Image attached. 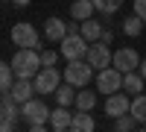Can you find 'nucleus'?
Segmentation results:
<instances>
[{
  "mask_svg": "<svg viewBox=\"0 0 146 132\" xmlns=\"http://www.w3.org/2000/svg\"><path fill=\"white\" fill-rule=\"evenodd\" d=\"M41 68H44L41 65V50H35V47H21V50L12 56V70H15V76L32 79Z\"/></svg>",
  "mask_w": 146,
  "mask_h": 132,
  "instance_id": "f257e3e1",
  "label": "nucleus"
},
{
  "mask_svg": "<svg viewBox=\"0 0 146 132\" xmlns=\"http://www.w3.org/2000/svg\"><path fill=\"white\" fill-rule=\"evenodd\" d=\"M50 112H53V109H47L44 100H35V97H29L27 103H21V117H23L29 126H44V123H50Z\"/></svg>",
  "mask_w": 146,
  "mask_h": 132,
  "instance_id": "f03ea898",
  "label": "nucleus"
},
{
  "mask_svg": "<svg viewBox=\"0 0 146 132\" xmlns=\"http://www.w3.org/2000/svg\"><path fill=\"white\" fill-rule=\"evenodd\" d=\"M88 47H91L88 38H82L79 32H67L64 38L58 41V53H62L67 62H73V59H85L88 56Z\"/></svg>",
  "mask_w": 146,
  "mask_h": 132,
  "instance_id": "7ed1b4c3",
  "label": "nucleus"
},
{
  "mask_svg": "<svg viewBox=\"0 0 146 132\" xmlns=\"http://www.w3.org/2000/svg\"><path fill=\"white\" fill-rule=\"evenodd\" d=\"M91 79H94V68L88 65V59H73V62H67L64 82H70V85H76V88H85Z\"/></svg>",
  "mask_w": 146,
  "mask_h": 132,
  "instance_id": "20e7f679",
  "label": "nucleus"
},
{
  "mask_svg": "<svg viewBox=\"0 0 146 132\" xmlns=\"http://www.w3.org/2000/svg\"><path fill=\"white\" fill-rule=\"evenodd\" d=\"M96 91L100 94H117V91H123V74L111 65V68H102V70H96Z\"/></svg>",
  "mask_w": 146,
  "mask_h": 132,
  "instance_id": "39448f33",
  "label": "nucleus"
},
{
  "mask_svg": "<svg viewBox=\"0 0 146 132\" xmlns=\"http://www.w3.org/2000/svg\"><path fill=\"white\" fill-rule=\"evenodd\" d=\"M62 79H64V74H58L56 65H50V68L44 65L38 74H35V91L38 94H56V88L62 85Z\"/></svg>",
  "mask_w": 146,
  "mask_h": 132,
  "instance_id": "423d86ee",
  "label": "nucleus"
},
{
  "mask_svg": "<svg viewBox=\"0 0 146 132\" xmlns=\"http://www.w3.org/2000/svg\"><path fill=\"white\" fill-rule=\"evenodd\" d=\"M88 65L94 68V70H102V68H111V59H114V53H111V47H108L105 41H91V47H88Z\"/></svg>",
  "mask_w": 146,
  "mask_h": 132,
  "instance_id": "0eeeda50",
  "label": "nucleus"
},
{
  "mask_svg": "<svg viewBox=\"0 0 146 132\" xmlns=\"http://www.w3.org/2000/svg\"><path fill=\"white\" fill-rule=\"evenodd\" d=\"M12 41H15L18 47H35V50H41V38H38V32H35L32 23L27 21H21L12 27Z\"/></svg>",
  "mask_w": 146,
  "mask_h": 132,
  "instance_id": "6e6552de",
  "label": "nucleus"
},
{
  "mask_svg": "<svg viewBox=\"0 0 146 132\" xmlns=\"http://www.w3.org/2000/svg\"><path fill=\"white\" fill-rule=\"evenodd\" d=\"M111 65L120 70V74H129V70H137L140 68V56H137L135 47H120V50H114Z\"/></svg>",
  "mask_w": 146,
  "mask_h": 132,
  "instance_id": "1a4fd4ad",
  "label": "nucleus"
},
{
  "mask_svg": "<svg viewBox=\"0 0 146 132\" xmlns=\"http://www.w3.org/2000/svg\"><path fill=\"white\" fill-rule=\"evenodd\" d=\"M129 109H131L129 94L117 91V94H108V97H105V115H108V117H120V115H126Z\"/></svg>",
  "mask_w": 146,
  "mask_h": 132,
  "instance_id": "9d476101",
  "label": "nucleus"
},
{
  "mask_svg": "<svg viewBox=\"0 0 146 132\" xmlns=\"http://www.w3.org/2000/svg\"><path fill=\"white\" fill-rule=\"evenodd\" d=\"M64 35H67V23H64L62 18L53 15V18L44 21V38H47V41H56V44H58Z\"/></svg>",
  "mask_w": 146,
  "mask_h": 132,
  "instance_id": "9b49d317",
  "label": "nucleus"
},
{
  "mask_svg": "<svg viewBox=\"0 0 146 132\" xmlns=\"http://www.w3.org/2000/svg\"><path fill=\"white\" fill-rule=\"evenodd\" d=\"M9 94H12V97H15L18 103H27L32 94H35V82H32V79H27V76H18L15 82H12Z\"/></svg>",
  "mask_w": 146,
  "mask_h": 132,
  "instance_id": "f8f14e48",
  "label": "nucleus"
},
{
  "mask_svg": "<svg viewBox=\"0 0 146 132\" xmlns=\"http://www.w3.org/2000/svg\"><path fill=\"white\" fill-rule=\"evenodd\" d=\"M143 76L140 70H129V74H123V91L129 94V97H135V94H143Z\"/></svg>",
  "mask_w": 146,
  "mask_h": 132,
  "instance_id": "ddd939ff",
  "label": "nucleus"
},
{
  "mask_svg": "<svg viewBox=\"0 0 146 132\" xmlns=\"http://www.w3.org/2000/svg\"><path fill=\"white\" fill-rule=\"evenodd\" d=\"M70 121H73V115L67 112V106H58V109L50 112V126L56 132H62V129H70Z\"/></svg>",
  "mask_w": 146,
  "mask_h": 132,
  "instance_id": "4468645a",
  "label": "nucleus"
},
{
  "mask_svg": "<svg viewBox=\"0 0 146 132\" xmlns=\"http://www.w3.org/2000/svg\"><path fill=\"white\" fill-rule=\"evenodd\" d=\"M94 12H96L94 0H73V6H70V18H73V21H88Z\"/></svg>",
  "mask_w": 146,
  "mask_h": 132,
  "instance_id": "2eb2a0df",
  "label": "nucleus"
},
{
  "mask_svg": "<svg viewBox=\"0 0 146 132\" xmlns=\"http://www.w3.org/2000/svg\"><path fill=\"white\" fill-rule=\"evenodd\" d=\"M82 27H79V35L82 38H88V41H100L102 38V23L100 21H94V18H88V21H79Z\"/></svg>",
  "mask_w": 146,
  "mask_h": 132,
  "instance_id": "dca6fc26",
  "label": "nucleus"
},
{
  "mask_svg": "<svg viewBox=\"0 0 146 132\" xmlns=\"http://www.w3.org/2000/svg\"><path fill=\"white\" fill-rule=\"evenodd\" d=\"M73 106H76L79 112H91L94 106H96V91H91V88H79V91H76V100H73Z\"/></svg>",
  "mask_w": 146,
  "mask_h": 132,
  "instance_id": "f3484780",
  "label": "nucleus"
},
{
  "mask_svg": "<svg viewBox=\"0 0 146 132\" xmlns=\"http://www.w3.org/2000/svg\"><path fill=\"white\" fill-rule=\"evenodd\" d=\"M94 117H91V112H76L73 115V121H70V129L73 132H94Z\"/></svg>",
  "mask_w": 146,
  "mask_h": 132,
  "instance_id": "a211bd4d",
  "label": "nucleus"
},
{
  "mask_svg": "<svg viewBox=\"0 0 146 132\" xmlns=\"http://www.w3.org/2000/svg\"><path fill=\"white\" fill-rule=\"evenodd\" d=\"M143 27H146V21H143L140 15H129V18L123 21V32L129 35V38H135V35H140V32H143Z\"/></svg>",
  "mask_w": 146,
  "mask_h": 132,
  "instance_id": "6ab92c4d",
  "label": "nucleus"
},
{
  "mask_svg": "<svg viewBox=\"0 0 146 132\" xmlns=\"http://www.w3.org/2000/svg\"><path fill=\"white\" fill-rule=\"evenodd\" d=\"M56 100H58V106H67V109H70L73 100H76V85H70V82H67V85H58L56 88Z\"/></svg>",
  "mask_w": 146,
  "mask_h": 132,
  "instance_id": "aec40b11",
  "label": "nucleus"
},
{
  "mask_svg": "<svg viewBox=\"0 0 146 132\" xmlns=\"http://www.w3.org/2000/svg\"><path fill=\"white\" fill-rule=\"evenodd\" d=\"M137 123H140V121H137V117L131 115V112H126V115L114 117V129H117V132H131V129H135Z\"/></svg>",
  "mask_w": 146,
  "mask_h": 132,
  "instance_id": "412c9836",
  "label": "nucleus"
},
{
  "mask_svg": "<svg viewBox=\"0 0 146 132\" xmlns=\"http://www.w3.org/2000/svg\"><path fill=\"white\" fill-rule=\"evenodd\" d=\"M129 112L135 115L140 123H146V94H135V97H131V109Z\"/></svg>",
  "mask_w": 146,
  "mask_h": 132,
  "instance_id": "4be33fe9",
  "label": "nucleus"
},
{
  "mask_svg": "<svg viewBox=\"0 0 146 132\" xmlns=\"http://www.w3.org/2000/svg\"><path fill=\"white\" fill-rule=\"evenodd\" d=\"M94 6L100 15H114V12L123 9V0H94Z\"/></svg>",
  "mask_w": 146,
  "mask_h": 132,
  "instance_id": "5701e85b",
  "label": "nucleus"
},
{
  "mask_svg": "<svg viewBox=\"0 0 146 132\" xmlns=\"http://www.w3.org/2000/svg\"><path fill=\"white\" fill-rule=\"evenodd\" d=\"M12 74H15V70H12V65L0 62V94L12 88V82H15V79H12Z\"/></svg>",
  "mask_w": 146,
  "mask_h": 132,
  "instance_id": "b1692460",
  "label": "nucleus"
},
{
  "mask_svg": "<svg viewBox=\"0 0 146 132\" xmlns=\"http://www.w3.org/2000/svg\"><path fill=\"white\" fill-rule=\"evenodd\" d=\"M15 123H18V117H12L3 106H0V132H15Z\"/></svg>",
  "mask_w": 146,
  "mask_h": 132,
  "instance_id": "393cba45",
  "label": "nucleus"
},
{
  "mask_svg": "<svg viewBox=\"0 0 146 132\" xmlns=\"http://www.w3.org/2000/svg\"><path fill=\"white\" fill-rule=\"evenodd\" d=\"M56 62H58V53H56V50H44V53H41V65L50 68V65H56Z\"/></svg>",
  "mask_w": 146,
  "mask_h": 132,
  "instance_id": "a878e982",
  "label": "nucleus"
},
{
  "mask_svg": "<svg viewBox=\"0 0 146 132\" xmlns=\"http://www.w3.org/2000/svg\"><path fill=\"white\" fill-rule=\"evenodd\" d=\"M135 15H140L146 21V0H135Z\"/></svg>",
  "mask_w": 146,
  "mask_h": 132,
  "instance_id": "bb28decb",
  "label": "nucleus"
},
{
  "mask_svg": "<svg viewBox=\"0 0 146 132\" xmlns=\"http://www.w3.org/2000/svg\"><path fill=\"white\" fill-rule=\"evenodd\" d=\"M100 41H105V44H111V41H114V35L108 32V29H102V38H100Z\"/></svg>",
  "mask_w": 146,
  "mask_h": 132,
  "instance_id": "cd10ccee",
  "label": "nucleus"
},
{
  "mask_svg": "<svg viewBox=\"0 0 146 132\" xmlns=\"http://www.w3.org/2000/svg\"><path fill=\"white\" fill-rule=\"evenodd\" d=\"M12 6H18V9H23V6H29V0H12Z\"/></svg>",
  "mask_w": 146,
  "mask_h": 132,
  "instance_id": "c85d7f7f",
  "label": "nucleus"
},
{
  "mask_svg": "<svg viewBox=\"0 0 146 132\" xmlns=\"http://www.w3.org/2000/svg\"><path fill=\"white\" fill-rule=\"evenodd\" d=\"M137 70H140V76L146 79V59H140V68H137Z\"/></svg>",
  "mask_w": 146,
  "mask_h": 132,
  "instance_id": "c756f323",
  "label": "nucleus"
}]
</instances>
